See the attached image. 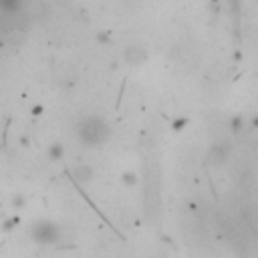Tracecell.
Segmentation results:
<instances>
[{"label": "cell", "instance_id": "obj_7", "mask_svg": "<svg viewBox=\"0 0 258 258\" xmlns=\"http://www.w3.org/2000/svg\"><path fill=\"white\" fill-rule=\"evenodd\" d=\"M25 0H0V9H3L5 15H15L21 11Z\"/></svg>", "mask_w": 258, "mask_h": 258}, {"label": "cell", "instance_id": "obj_9", "mask_svg": "<svg viewBox=\"0 0 258 258\" xmlns=\"http://www.w3.org/2000/svg\"><path fill=\"white\" fill-rule=\"evenodd\" d=\"M230 127H232V132H234V134L242 132V127H244V119H242V115H236V117H232V121H230Z\"/></svg>", "mask_w": 258, "mask_h": 258}, {"label": "cell", "instance_id": "obj_10", "mask_svg": "<svg viewBox=\"0 0 258 258\" xmlns=\"http://www.w3.org/2000/svg\"><path fill=\"white\" fill-rule=\"evenodd\" d=\"M25 202H27V200H25V196H23V194H17V196L13 198V206H15V210H21V208L25 206Z\"/></svg>", "mask_w": 258, "mask_h": 258}, {"label": "cell", "instance_id": "obj_6", "mask_svg": "<svg viewBox=\"0 0 258 258\" xmlns=\"http://www.w3.org/2000/svg\"><path fill=\"white\" fill-rule=\"evenodd\" d=\"M47 158H49L51 162H61V160L65 158V146L59 144V142L51 144V146L47 148Z\"/></svg>", "mask_w": 258, "mask_h": 258}, {"label": "cell", "instance_id": "obj_8", "mask_svg": "<svg viewBox=\"0 0 258 258\" xmlns=\"http://www.w3.org/2000/svg\"><path fill=\"white\" fill-rule=\"evenodd\" d=\"M121 182L125 184V186H136L138 184V174L136 172H123V176H121Z\"/></svg>", "mask_w": 258, "mask_h": 258}, {"label": "cell", "instance_id": "obj_2", "mask_svg": "<svg viewBox=\"0 0 258 258\" xmlns=\"http://www.w3.org/2000/svg\"><path fill=\"white\" fill-rule=\"evenodd\" d=\"M31 236L37 244H55L61 240V228L51 220H39L33 224Z\"/></svg>", "mask_w": 258, "mask_h": 258}, {"label": "cell", "instance_id": "obj_5", "mask_svg": "<svg viewBox=\"0 0 258 258\" xmlns=\"http://www.w3.org/2000/svg\"><path fill=\"white\" fill-rule=\"evenodd\" d=\"M226 158H228V148H224V146H212V150L208 154V162L212 166H220L222 162H226Z\"/></svg>", "mask_w": 258, "mask_h": 258}, {"label": "cell", "instance_id": "obj_3", "mask_svg": "<svg viewBox=\"0 0 258 258\" xmlns=\"http://www.w3.org/2000/svg\"><path fill=\"white\" fill-rule=\"evenodd\" d=\"M123 59L127 65H132V67H140L148 61V49L140 43H134V45H127L125 53H123Z\"/></svg>", "mask_w": 258, "mask_h": 258}, {"label": "cell", "instance_id": "obj_4", "mask_svg": "<svg viewBox=\"0 0 258 258\" xmlns=\"http://www.w3.org/2000/svg\"><path fill=\"white\" fill-rule=\"evenodd\" d=\"M71 176H73V180H75L77 184L85 186V184L93 182V178H95V170H93V166H91V164L81 162V164H75V166L71 168Z\"/></svg>", "mask_w": 258, "mask_h": 258}, {"label": "cell", "instance_id": "obj_1", "mask_svg": "<svg viewBox=\"0 0 258 258\" xmlns=\"http://www.w3.org/2000/svg\"><path fill=\"white\" fill-rule=\"evenodd\" d=\"M111 136V129L101 117H83L77 123V138L87 148H101Z\"/></svg>", "mask_w": 258, "mask_h": 258}]
</instances>
